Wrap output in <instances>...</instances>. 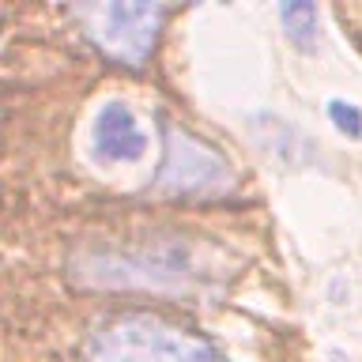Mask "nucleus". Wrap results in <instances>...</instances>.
Returning <instances> with one entry per match:
<instances>
[{"label": "nucleus", "mask_w": 362, "mask_h": 362, "mask_svg": "<svg viewBox=\"0 0 362 362\" xmlns=\"http://www.w3.org/2000/svg\"><path fill=\"white\" fill-rule=\"evenodd\" d=\"M90 362H226L204 336L158 313H121L90 336Z\"/></svg>", "instance_id": "f257e3e1"}, {"label": "nucleus", "mask_w": 362, "mask_h": 362, "mask_svg": "<svg viewBox=\"0 0 362 362\" xmlns=\"http://www.w3.org/2000/svg\"><path fill=\"white\" fill-rule=\"evenodd\" d=\"M79 16L87 23V38L110 61H117L124 68H144L158 42L166 8L147 4V0H110V4L79 8Z\"/></svg>", "instance_id": "f03ea898"}, {"label": "nucleus", "mask_w": 362, "mask_h": 362, "mask_svg": "<svg viewBox=\"0 0 362 362\" xmlns=\"http://www.w3.org/2000/svg\"><path fill=\"white\" fill-rule=\"evenodd\" d=\"M166 144H163V170H158V185L181 197H204V192H223L230 189V166L226 158L197 140L192 132H181L166 124Z\"/></svg>", "instance_id": "7ed1b4c3"}, {"label": "nucleus", "mask_w": 362, "mask_h": 362, "mask_svg": "<svg viewBox=\"0 0 362 362\" xmlns=\"http://www.w3.org/2000/svg\"><path fill=\"white\" fill-rule=\"evenodd\" d=\"M90 144H95V155L106 158V163H132V158L144 155V129L136 124L132 110L121 106V102H110V106L98 110L95 129H90Z\"/></svg>", "instance_id": "20e7f679"}, {"label": "nucleus", "mask_w": 362, "mask_h": 362, "mask_svg": "<svg viewBox=\"0 0 362 362\" xmlns=\"http://www.w3.org/2000/svg\"><path fill=\"white\" fill-rule=\"evenodd\" d=\"M279 19H283L287 38L298 49L310 53L317 45V4H310V0H302V4H279Z\"/></svg>", "instance_id": "39448f33"}, {"label": "nucleus", "mask_w": 362, "mask_h": 362, "mask_svg": "<svg viewBox=\"0 0 362 362\" xmlns=\"http://www.w3.org/2000/svg\"><path fill=\"white\" fill-rule=\"evenodd\" d=\"M328 117H332V124L347 136V140H358V136H362V110H355L351 102L332 98V102H328Z\"/></svg>", "instance_id": "423d86ee"}]
</instances>
